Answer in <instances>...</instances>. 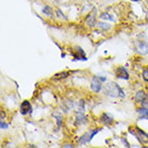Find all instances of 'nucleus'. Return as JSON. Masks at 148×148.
I'll return each instance as SVG.
<instances>
[{
    "label": "nucleus",
    "mask_w": 148,
    "mask_h": 148,
    "mask_svg": "<svg viewBox=\"0 0 148 148\" xmlns=\"http://www.w3.org/2000/svg\"><path fill=\"white\" fill-rule=\"evenodd\" d=\"M104 93L111 98H125V91L121 89V87L114 82H110L104 86Z\"/></svg>",
    "instance_id": "nucleus-1"
},
{
    "label": "nucleus",
    "mask_w": 148,
    "mask_h": 148,
    "mask_svg": "<svg viewBox=\"0 0 148 148\" xmlns=\"http://www.w3.org/2000/svg\"><path fill=\"white\" fill-rule=\"evenodd\" d=\"M129 133H131L133 136H135L137 141L140 142L143 146H148V134L143 131V130L137 126L130 127L129 128Z\"/></svg>",
    "instance_id": "nucleus-2"
},
{
    "label": "nucleus",
    "mask_w": 148,
    "mask_h": 148,
    "mask_svg": "<svg viewBox=\"0 0 148 148\" xmlns=\"http://www.w3.org/2000/svg\"><path fill=\"white\" fill-rule=\"evenodd\" d=\"M101 130H102L101 128H99V129L89 130L88 132H86L85 134H83V135H82L81 138H79L78 142H77V145L78 146H83V145L87 144V143H90V142L92 141L93 137H95V135L99 133Z\"/></svg>",
    "instance_id": "nucleus-3"
},
{
    "label": "nucleus",
    "mask_w": 148,
    "mask_h": 148,
    "mask_svg": "<svg viewBox=\"0 0 148 148\" xmlns=\"http://www.w3.org/2000/svg\"><path fill=\"white\" fill-rule=\"evenodd\" d=\"M102 79L100 78V76H93L91 79V84H90V88L93 92H100L102 90Z\"/></svg>",
    "instance_id": "nucleus-4"
},
{
    "label": "nucleus",
    "mask_w": 148,
    "mask_h": 148,
    "mask_svg": "<svg viewBox=\"0 0 148 148\" xmlns=\"http://www.w3.org/2000/svg\"><path fill=\"white\" fill-rule=\"evenodd\" d=\"M115 75H116V77L117 78H121V79H126L128 81L129 79V73H128V71L126 70V68L125 67H118L115 71Z\"/></svg>",
    "instance_id": "nucleus-5"
},
{
    "label": "nucleus",
    "mask_w": 148,
    "mask_h": 148,
    "mask_svg": "<svg viewBox=\"0 0 148 148\" xmlns=\"http://www.w3.org/2000/svg\"><path fill=\"white\" fill-rule=\"evenodd\" d=\"M19 110H21V114L24 115V116H26V115H28V114H31V112H32L31 103L27 100L24 101V102H22V104H21Z\"/></svg>",
    "instance_id": "nucleus-6"
},
{
    "label": "nucleus",
    "mask_w": 148,
    "mask_h": 148,
    "mask_svg": "<svg viewBox=\"0 0 148 148\" xmlns=\"http://www.w3.org/2000/svg\"><path fill=\"white\" fill-rule=\"evenodd\" d=\"M75 49L76 51L72 53V57L74 58L73 60H87V57H86L85 52L83 51V48L76 46Z\"/></svg>",
    "instance_id": "nucleus-7"
},
{
    "label": "nucleus",
    "mask_w": 148,
    "mask_h": 148,
    "mask_svg": "<svg viewBox=\"0 0 148 148\" xmlns=\"http://www.w3.org/2000/svg\"><path fill=\"white\" fill-rule=\"evenodd\" d=\"M88 121V119L84 115V111H78L77 115H76V118H75V123L77 126H81V125H84L86 122Z\"/></svg>",
    "instance_id": "nucleus-8"
},
{
    "label": "nucleus",
    "mask_w": 148,
    "mask_h": 148,
    "mask_svg": "<svg viewBox=\"0 0 148 148\" xmlns=\"http://www.w3.org/2000/svg\"><path fill=\"white\" fill-rule=\"evenodd\" d=\"M148 99V95L145 92L144 90H140V91H137L135 97H134V100L136 101L137 103H143L144 101H146Z\"/></svg>",
    "instance_id": "nucleus-9"
},
{
    "label": "nucleus",
    "mask_w": 148,
    "mask_h": 148,
    "mask_svg": "<svg viewBox=\"0 0 148 148\" xmlns=\"http://www.w3.org/2000/svg\"><path fill=\"white\" fill-rule=\"evenodd\" d=\"M100 121L103 122L104 125H106V126H111L112 123L114 122V118L108 113H103L100 117Z\"/></svg>",
    "instance_id": "nucleus-10"
},
{
    "label": "nucleus",
    "mask_w": 148,
    "mask_h": 148,
    "mask_svg": "<svg viewBox=\"0 0 148 148\" xmlns=\"http://www.w3.org/2000/svg\"><path fill=\"white\" fill-rule=\"evenodd\" d=\"M71 73H72V72H70V71H64V72L56 73L55 75H54L53 79H54V81H60V79H63V78H67Z\"/></svg>",
    "instance_id": "nucleus-11"
},
{
    "label": "nucleus",
    "mask_w": 148,
    "mask_h": 148,
    "mask_svg": "<svg viewBox=\"0 0 148 148\" xmlns=\"http://www.w3.org/2000/svg\"><path fill=\"white\" fill-rule=\"evenodd\" d=\"M137 113L140 114V120H143V119H148V108H145V106H142L141 108L137 110Z\"/></svg>",
    "instance_id": "nucleus-12"
},
{
    "label": "nucleus",
    "mask_w": 148,
    "mask_h": 148,
    "mask_svg": "<svg viewBox=\"0 0 148 148\" xmlns=\"http://www.w3.org/2000/svg\"><path fill=\"white\" fill-rule=\"evenodd\" d=\"M137 51L141 55H145L148 53V44L146 42H141L140 45L137 46Z\"/></svg>",
    "instance_id": "nucleus-13"
},
{
    "label": "nucleus",
    "mask_w": 148,
    "mask_h": 148,
    "mask_svg": "<svg viewBox=\"0 0 148 148\" xmlns=\"http://www.w3.org/2000/svg\"><path fill=\"white\" fill-rule=\"evenodd\" d=\"M86 22H87V24H89L88 25L89 27H93L95 25H97L96 16H95V15H89L88 17H87V19H86Z\"/></svg>",
    "instance_id": "nucleus-14"
},
{
    "label": "nucleus",
    "mask_w": 148,
    "mask_h": 148,
    "mask_svg": "<svg viewBox=\"0 0 148 148\" xmlns=\"http://www.w3.org/2000/svg\"><path fill=\"white\" fill-rule=\"evenodd\" d=\"M54 117L56 118V121H57V127H58V129H60V127H61V123H62V116L60 114H57V113H54Z\"/></svg>",
    "instance_id": "nucleus-15"
},
{
    "label": "nucleus",
    "mask_w": 148,
    "mask_h": 148,
    "mask_svg": "<svg viewBox=\"0 0 148 148\" xmlns=\"http://www.w3.org/2000/svg\"><path fill=\"white\" fill-rule=\"evenodd\" d=\"M97 26L99 27V28H100V29H102V30H105V31H106V30H108V29H110V28H111V26H110V25H108V23H102V22L98 23V24H97Z\"/></svg>",
    "instance_id": "nucleus-16"
},
{
    "label": "nucleus",
    "mask_w": 148,
    "mask_h": 148,
    "mask_svg": "<svg viewBox=\"0 0 148 148\" xmlns=\"http://www.w3.org/2000/svg\"><path fill=\"white\" fill-rule=\"evenodd\" d=\"M100 18H102V19H108V21H112V22H114V21H115L114 17H112V16L110 14H108V13H102V14L100 15Z\"/></svg>",
    "instance_id": "nucleus-17"
},
{
    "label": "nucleus",
    "mask_w": 148,
    "mask_h": 148,
    "mask_svg": "<svg viewBox=\"0 0 148 148\" xmlns=\"http://www.w3.org/2000/svg\"><path fill=\"white\" fill-rule=\"evenodd\" d=\"M42 12H43V14L45 15H48V16H52L53 15V12H52V9H51V7H44V9L42 10Z\"/></svg>",
    "instance_id": "nucleus-18"
},
{
    "label": "nucleus",
    "mask_w": 148,
    "mask_h": 148,
    "mask_svg": "<svg viewBox=\"0 0 148 148\" xmlns=\"http://www.w3.org/2000/svg\"><path fill=\"white\" fill-rule=\"evenodd\" d=\"M142 76H143V79H144L145 82H148V68H146V69L143 71Z\"/></svg>",
    "instance_id": "nucleus-19"
},
{
    "label": "nucleus",
    "mask_w": 148,
    "mask_h": 148,
    "mask_svg": "<svg viewBox=\"0 0 148 148\" xmlns=\"http://www.w3.org/2000/svg\"><path fill=\"white\" fill-rule=\"evenodd\" d=\"M0 127H1V129H7L8 127H9V125L8 123H5V122L3 121V119H1V122H0Z\"/></svg>",
    "instance_id": "nucleus-20"
},
{
    "label": "nucleus",
    "mask_w": 148,
    "mask_h": 148,
    "mask_svg": "<svg viewBox=\"0 0 148 148\" xmlns=\"http://www.w3.org/2000/svg\"><path fill=\"white\" fill-rule=\"evenodd\" d=\"M122 143H125V146H126V147H130L129 143H128V142H127L125 138H122Z\"/></svg>",
    "instance_id": "nucleus-21"
},
{
    "label": "nucleus",
    "mask_w": 148,
    "mask_h": 148,
    "mask_svg": "<svg viewBox=\"0 0 148 148\" xmlns=\"http://www.w3.org/2000/svg\"><path fill=\"white\" fill-rule=\"evenodd\" d=\"M63 147H69V148H72V147H73V145H71V144H66V145H63Z\"/></svg>",
    "instance_id": "nucleus-22"
}]
</instances>
